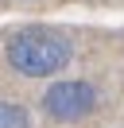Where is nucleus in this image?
Instances as JSON below:
<instances>
[{
  "label": "nucleus",
  "instance_id": "3",
  "mask_svg": "<svg viewBox=\"0 0 124 128\" xmlns=\"http://www.w3.org/2000/svg\"><path fill=\"white\" fill-rule=\"evenodd\" d=\"M0 128H31V120H27V112L20 105L0 101Z\"/></svg>",
  "mask_w": 124,
  "mask_h": 128
},
{
  "label": "nucleus",
  "instance_id": "1",
  "mask_svg": "<svg viewBox=\"0 0 124 128\" xmlns=\"http://www.w3.org/2000/svg\"><path fill=\"white\" fill-rule=\"evenodd\" d=\"M8 62L27 78H50L70 62V43L46 27H23L8 39Z\"/></svg>",
  "mask_w": 124,
  "mask_h": 128
},
{
  "label": "nucleus",
  "instance_id": "2",
  "mask_svg": "<svg viewBox=\"0 0 124 128\" xmlns=\"http://www.w3.org/2000/svg\"><path fill=\"white\" fill-rule=\"evenodd\" d=\"M93 105H97V93L89 82H54L43 93V109L54 120H82L93 112Z\"/></svg>",
  "mask_w": 124,
  "mask_h": 128
}]
</instances>
